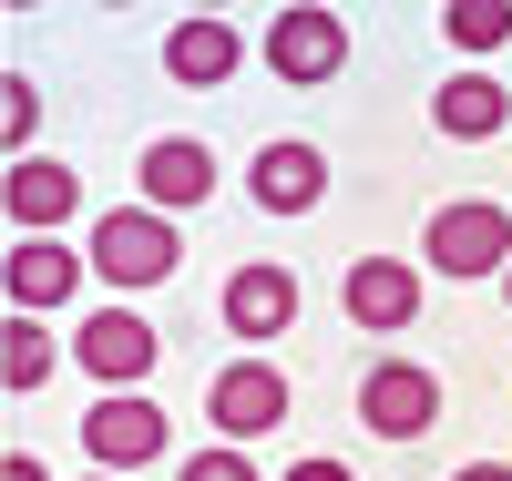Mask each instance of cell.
I'll return each instance as SVG.
<instances>
[{"label": "cell", "instance_id": "obj_11", "mask_svg": "<svg viewBox=\"0 0 512 481\" xmlns=\"http://www.w3.org/2000/svg\"><path fill=\"white\" fill-rule=\"evenodd\" d=\"M338 308H349L369 338H400L420 318V256H359L349 287H338Z\"/></svg>", "mask_w": 512, "mask_h": 481}, {"label": "cell", "instance_id": "obj_7", "mask_svg": "<svg viewBox=\"0 0 512 481\" xmlns=\"http://www.w3.org/2000/svg\"><path fill=\"white\" fill-rule=\"evenodd\" d=\"M134 205L154 215H195V205H216V144H195V134H154L134 154Z\"/></svg>", "mask_w": 512, "mask_h": 481}, {"label": "cell", "instance_id": "obj_21", "mask_svg": "<svg viewBox=\"0 0 512 481\" xmlns=\"http://www.w3.org/2000/svg\"><path fill=\"white\" fill-rule=\"evenodd\" d=\"M0 481H41V451H0Z\"/></svg>", "mask_w": 512, "mask_h": 481}, {"label": "cell", "instance_id": "obj_3", "mask_svg": "<svg viewBox=\"0 0 512 481\" xmlns=\"http://www.w3.org/2000/svg\"><path fill=\"white\" fill-rule=\"evenodd\" d=\"M164 451H175V430H164V410L144 400V389H103V400L82 410V461H93V471H123V481H134V471H154Z\"/></svg>", "mask_w": 512, "mask_h": 481}, {"label": "cell", "instance_id": "obj_6", "mask_svg": "<svg viewBox=\"0 0 512 481\" xmlns=\"http://www.w3.org/2000/svg\"><path fill=\"white\" fill-rule=\"evenodd\" d=\"M205 420H216V441H236V451H246V441H267V430L287 420V379L246 348V359H226L216 379H205Z\"/></svg>", "mask_w": 512, "mask_h": 481}, {"label": "cell", "instance_id": "obj_15", "mask_svg": "<svg viewBox=\"0 0 512 481\" xmlns=\"http://www.w3.org/2000/svg\"><path fill=\"white\" fill-rule=\"evenodd\" d=\"M164 72H175L185 93H216V82L236 72V21H216V11L175 21V31H164Z\"/></svg>", "mask_w": 512, "mask_h": 481}, {"label": "cell", "instance_id": "obj_18", "mask_svg": "<svg viewBox=\"0 0 512 481\" xmlns=\"http://www.w3.org/2000/svg\"><path fill=\"white\" fill-rule=\"evenodd\" d=\"M31 123H41V93H31V72H0V144H11V164L31 154Z\"/></svg>", "mask_w": 512, "mask_h": 481}, {"label": "cell", "instance_id": "obj_20", "mask_svg": "<svg viewBox=\"0 0 512 481\" xmlns=\"http://www.w3.org/2000/svg\"><path fill=\"white\" fill-rule=\"evenodd\" d=\"M287 481H359V471H349V461H328V451H318V461H297Z\"/></svg>", "mask_w": 512, "mask_h": 481}, {"label": "cell", "instance_id": "obj_23", "mask_svg": "<svg viewBox=\"0 0 512 481\" xmlns=\"http://www.w3.org/2000/svg\"><path fill=\"white\" fill-rule=\"evenodd\" d=\"M82 481H123V471H82Z\"/></svg>", "mask_w": 512, "mask_h": 481}, {"label": "cell", "instance_id": "obj_14", "mask_svg": "<svg viewBox=\"0 0 512 481\" xmlns=\"http://www.w3.org/2000/svg\"><path fill=\"white\" fill-rule=\"evenodd\" d=\"M431 123H441L451 144H492V134H512V93H502L492 72H472V62H461L441 93H431Z\"/></svg>", "mask_w": 512, "mask_h": 481}, {"label": "cell", "instance_id": "obj_16", "mask_svg": "<svg viewBox=\"0 0 512 481\" xmlns=\"http://www.w3.org/2000/svg\"><path fill=\"white\" fill-rule=\"evenodd\" d=\"M52 369H62L52 328H41V318H11V308H0V400H41V389H52Z\"/></svg>", "mask_w": 512, "mask_h": 481}, {"label": "cell", "instance_id": "obj_10", "mask_svg": "<svg viewBox=\"0 0 512 481\" xmlns=\"http://www.w3.org/2000/svg\"><path fill=\"white\" fill-rule=\"evenodd\" d=\"M0 215H11L21 236H52L82 215V174L52 164V154H21V164H0Z\"/></svg>", "mask_w": 512, "mask_h": 481}, {"label": "cell", "instance_id": "obj_4", "mask_svg": "<svg viewBox=\"0 0 512 481\" xmlns=\"http://www.w3.org/2000/svg\"><path fill=\"white\" fill-rule=\"evenodd\" d=\"M338 62H349V21L318 11V0H287V11L267 21V72L297 82V93H318V82H338Z\"/></svg>", "mask_w": 512, "mask_h": 481}, {"label": "cell", "instance_id": "obj_1", "mask_svg": "<svg viewBox=\"0 0 512 481\" xmlns=\"http://www.w3.org/2000/svg\"><path fill=\"white\" fill-rule=\"evenodd\" d=\"M82 256H93V277L113 297H134V287H164L185 267V226L175 215H154V205H113L93 236H82Z\"/></svg>", "mask_w": 512, "mask_h": 481}, {"label": "cell", "instance_id": "obj_9", "mask_svg": "<svg viewBox=\"0 0 512 481\" xmlns=\"http://www.w3.org/2000/svg\"><path fill=\"white\" fill-rule=\"evenodd\" d=\"M359 420H369V441H420V430L441 420V379L420 359H379L359 379Z\"/></svg>", "mask_w": 512, "mask_h": 481}, {"label": "cell", "instance_id": "obj_12", "mask_svg": "<svg viewBox=\"0 0 512 481\" xmlns=\"http://www.w3.org/2000/svg\"><path fill=\"white\" fill-rule=\"evenodd\" d=\"M216 318L246 338V348H267V338H287V318H297V277L277 267V256H246V267L226 277V297H216Z\"/></svg>", "mask_w": 512, "mask_h": 481}, {"label": "cell", "instance_id": "obj_17", "mask_svg": "<svg viewBox=\"0 0 512 481\" xmlns=\"http://www.w3.org/2000/svg\"><path fill=\"white\" fill-rule=\"evenodd\" d=\"M441 41H451V52L482 72L502 41H512V0H451V11H441Z\"/></svg>", "mask_w": 512, "mask_h": 481}, {"label": "cell", "instance_id": "obj_5", "mask_svg": "<svg viewBox=\"0 0 512 481\" xmlns=\"http://www.w3.org/2000/svg\"><path fill=\"white\" fill-rule=\"evenodd\" d=\"M82 277H93V256H82V246H62V236H21L11 256H0V308H11V318L72 308Z\"/></svg>", "mask_w": 512, "mask_h": 481}, {"label": "cell", "instance_id": "obj_13", "mask_svg": "<svg viewBox=\"0 0 512 481\" xmlns=\"http://www.w3.org/2000/svg\"><path fill=\"white\" fill-rule=\"evenodd\" d=\"M246 195H256V215H308V205L328 195V154H318V144H297V134L256 144V164H246Z\"/></svg>", "mask_w": 512, "mask_h": 481}, {"label": "cell", "instance_id": "obj_22", "mask_svg": "<svg viewBox=\"0 0 512 481\" xmlns=\"http://www.w3.org/2000/svg\"><path fill=\"white\" fill-rule=\"evenodd\" d=\"M451 481H512V461H472V471H451Z\"/></svg>", "mask_w": 512, "mask_h": 481}, {"label": "cell", "instance_id": "obj_2", "mask_svg": "<svg viewBox=\"0 0 512 481\" xmlns=\"http://www.w3.org/2000/svg\"><path fill=\"white\" fill-rule=\"evenodd\" d=\"M502 267H512V215L492 195H451L431 226H420V277L472 287V277H502Z\"/></svg>", "mask_w": 512, "mask_h": 481}, {"label": "cell", "instance_id": "obj_24", "mask_svg": "<svg viewBox=\"0 0 512 481\" xmlns=\"http://www.w3.org/2000/svg\"><path fill=\"white\" fill-rule=\"evenodd\" d=\"M502 297H512V267H502Z\"/></svg>", "mask_w": 512, "mask_h": 481}, {"label": "cell", "instance_id": "obj_19", "mask_svg": "<svg viewBox=\"0 0 512 481\" xmlns=\"http://www.w3.org/2000/svg\"><path fill=\"white\" fill-rule=\"evenodd\" d=\"M175 481H267V471H256V461H246L236 441H216V451H195V461H185Z\"/></svg>", "mask_w": 512, "mask_h": 481}, {"label": "cell", "instance_id": "obj_8", "mask_svg": "<svg viewBox=\"0 0 512 481\" xmlns=\"http://www.w3.org/2000/svg\"><path fill=\"white\" fill-rule=\"evenodd\" d=\"M72 359H82L93 389H144L154 379V318L144 308H93L82 338H72Z\"/></svg>", "mask_w": 512, "mask_h": 481}]
</instances>
